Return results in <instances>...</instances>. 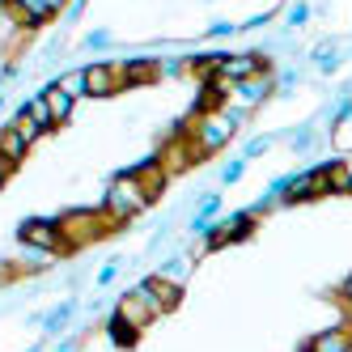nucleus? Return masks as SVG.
Returning <instances> with one entry per match:
<instances>
[{"mask_svg": "<svg viewBox=\"0 0 352 352\" xmlns=\"http://www.w3.org/2000/svg\"><path fill=\"white\" fill-rule=\"evenodd\" d=\"M234 132H238V115H230V111H199L195 119H191V128H187V136H191V144H195V153H199V162L204 157H212L217 148H225L234 140Z\"/></svg>", "mask_w": 352, "mask_h": 352, "instance_id": "obj_1", "label": "nucleus"}, {"mask_svg": "<svg viewBox=\"0 0 352 352\" xmlns=\"http://www.w3.org/2000/svg\"><path fill=\"white\" fill-rule=\"evenodd\" d=\"M153 199H148V191L140 187V179L128 170V174H119V179H111V187H107V217L115 221V225H128V221H136Z\"/></svg>", "mask_w": 352, "mask_h": 352, "instance_id": "obj_2", "label": "nucleus"}, {"mask_svg": "<svg viewBox=\"0 0 352 352\" xmlns=\"http://www.w3.org/2000/svg\"><path fill=\"white\" fill-rule=\"evenodd\" d=\"M115 230L119 225L107 212H94V208H72V212L60 217V234H64L68 255L81 250V246H89V242H98V238H107V234H115Z\"/></svg>", "mask_w": 352, "mask_h": 352, "instance_id": "obj_3", "label": "nucleus"}, {"mask_svg": "<svg viewBox=\"0 0 352 352\" xmlns=\"http://www.w3.org/2000/svg\"><path fill=\"white\" fill-rule=\"evenodd\" d=\"M17 238L21 246H30V250H47V255H68V246H64V234H60V221H21L17 225Z\"/></svg>", "mask_w": 352, "mask_h": 352, "instance_id": "obj_4", "label": "nucleus"}, {"mask_svg": "<svg viewBox=\"0 0 352 352\" xmlns=\"http://www.w3.org/2000/svg\"><path fill=\"white\" fill-rule=\"evenodd\" d=\"M276 191H285L280 199H289V204H301V199H318V195H327V191H331V179H327V166H318V170H310V174H297V179L280 183Z\"/></svg>", "mask_w": 352, "mask_h": 352, "instance_id": "obj_5", "label": "nucleus"}, {"mask_svg": "<svg viewBox=\"0 0 352 352\" xmlns=\"http://www.w3.org/2000/svg\"><path fill=\"white\" fill-rule=\"evenodd\" d=\"M259 72H263V56H255V52H242V56H221V60L212 64V77L230 81V85L250 81V77H259Z\"/></svg>", "mask_w": 352, "mask_h": 352, "instance_id": "obj_6", "label": "nucleus"}, {"mask_svg": "<svg viewBox=\"0 0 352 352\" xmlns=\"http://www.w3.org/2000/svg\"><path fill=\"white\" fill-rule=\"evenodd\" d=\"M115 318H123L128 327L144 331L148 322H157V306H153V301H148L140 289H132V293H123V297H119V306H115Z\"/></svg>", "mask_w": 352, "mask_h": 352, "instance_id": "obj_7", "label": "nucleus"}, {"mask_svg": "<svg viewBox=\"0 0 352 352\" xmlns=\"http://www.w3.org/2000/svg\"><path fill=\"white\" fill-rule=\"evenodd\" d=\"M136 289H140V293L157 306V314H170V310L183 301V285L166 280V276H148V280H144V285H136Z\"/></svg>", "mask_w": 352, "mask_h": 352, "instance_id": "obj_8", "label": "nucleus"}, {"mask_svg": "<svg viewBox=\"0 0 352 352\" xmlns=\"http://www.w3.org/2000/svg\"><path fill=\"white\" fill-rule=\"evenodd\" d=\"M157 162H162V170H166V174H183L191 162H199V153H195L191 136L183 132V136H174V140L162 148V157H157Z\"/></svg>", "mask_w": 352, "mask_h": 352, "instance_id": "obj_9", "label": "nucleus"}, {"mask_svg": "<svg viewBox=\"0 0 352 352\" xmlns=\"http://www.w3.org/2000/svg\"><path fill=\"white\" fill-rule=\"evenodd\" d=\"M85 81H89V98H111V94L123 89L119 64H89L85 68Z\"/></svg>", "mask_w": 352, "mask_h": 352, "instance_id": "obj_10", "label": "nucleus"}, {"mask_svg": "<svg viewBox=\"0 0 352 352\" xmlns=\"http://www.w3.org/2000/svg\"><path fill=\"white\" fill-rule=\"evenodd\" d=\"M250 225H255V212H238V217H230V221H221L217 230L208 234V250H221V246H230V242L246 238Z\"/></svg>", "mask_w": 352, "mask_h": 352, "instance_id": "obj_11", "label": "nucleus"}, {"mask_svg": "<svg viewBox=\"0 0 352 352\" xmlns=\"http://www.w3.org/2000/svg\"><path fill=\"white\" fill-rule=\"evenodd\" d=\"M43 102H47V111H52L56 128H64V123L72 119V107H77V98H72V94H64L60 85H47V89H43Z\"/></svg>", "mask_w": 352, "mask_h": 352, "instance_id": "obj_12", "label": "nucleus"}, {"mask_svg": "<svg viewBox=\"0 0 352 352\" xmlns=\"http://www.w3.org/2000/svg\"><path fill=\"white\" fill-rule=\"evenodd\" d=\"M306 348L310 352H352V331L348 327H331V331H318Z\"/></svg>", "mask_w": 352, "mask_h": 352, "instance_id": "obj_13", "label": "nucleus"}, {"mask_svg": "<svg viewBox=\"0 0 352 352\" xmlns=\"http://www.w3.org/2000/svg\"><path fill=\"white\" fill-rule=\"evenodd\" d=\"M132 174L140 179V187L148 191V199H157V195L166 191V179H170V174L162 170V162H157V157H153V162H144V166H136Z\"/></svg>", "mask_w": 352, "mask_h": 352, "instance_id": "obj_14", "label": "nucleus"}, {"mask_svg": "<svg viewBox=\"0 0 352 352\" xmlns=\"http://www.w3.org/2000/svg\"><path fill=\"white\" fill-rule=\"evenodd\" d=\"M13 13L21 17V26H43L47 17H56L47 0H13Z\"/></svg>", "mask_w": 352, "mask_h": 352, "instance_id": "obj_15", "label": "nucleus"}, {"mask_svg": "<svg viewBox=\"0 0 352 352\" xmlns=\"http://www.w3.org/2000/svg\"><path fill=\"white\" fill-rule=\"evenodd\" d=\"M26 153H30V144L21 140L13 128H5V132H0V157H5L9 166H21V162H26Z\"/></svg>", "mask_w": 352, "mask_h": 352, "instance_id": "obj_16", "label": "nucleus"}, {"mask_svg": "<svg viewBox=\"0 0 352 352\" xmlns=\"http://www.w3.org/2000/svg\"><path fill=\"white\" fill-rule=\"evenodd\" d=\"M119 77H123V85H144V81H153V77H157V64H148V60L119 64Z\"/></svg>", "mask_w": 352, "mask_h": 352, "instance_id": "obj_17", "label": "nucleus"}, {"mask_svg": "<svg viewBox=\"0 0 352 352\" xmlns=\"http://www.w3.org/2000/svg\"><path fill=\"white\" fill-rule=\"evenodd\" d=\"M234 89H238V98H242L246 107H255L259 98H267V89H272V85H267V77H250V81H238Z\"/></svg>", "mask_w": 352, "mask_h": 352, "instance_id": "obj_18", "label": "nucleus"}, {"mask_svg": "<svg viewBox=\"0 0 352 352\" xmlns=\"http://www.w3.org/2000/svg\"><path fill=\"white\" fill-rule=\"evenodd\" d=\"M21 111H26V115H30V119L38 123L43 132H52V128H56V119H52V111H47V102H43V94H34V98H30V102L21 107Z\"/></svg>", "mask_w": 352, "mask_h": 352, "instance_id": "obj_19", "label": "nucleus"}, {"mask_svg": "<svg viewBox=\"0 0 352 352\" xmlns=\"http://www.w3.org/2000/svg\"><path fill=\"white\" fill-rule=\"evenodd\" d=\"M64 94H72V98H89V81H85V68H77V72H64V77L56 81Z\"/></svg>", "mask_w": 352, "mask_h": 352, "instance_id": "obj_20", "label": "nucleus"}, {"mask_svg": "<svg viewBox=\"0 0 352 352\" xmlns=\"http://www.w3.org/2000/svg\"><path fill=\"white\" fill-rule=\"evenodd\" d=\"M9 128H13V132H17L21 140H26V144H34V140L43 136V128H38V123H34V119H30L26 111H17V115H13V123H9Z\"/></svg>", "mask_w": 352, "mask_h": 352, "instance_id": "obj_21", "label": "nucleus"}, {"mask_svg": "<svg viewBox=\"0 0 352 352\" xmlns=\"http://www.w3.org/2000/svg\"><path fill=\"white\" fill-rule=\"evenodd\" d=\"M107 331H111V340H115L119 348H132V344L140 340V331H136V327H128L123 318H111V322H107Z\"/></svg>", "mask_w": 352, "mask_h": 352, "instance_id": "obj_22", "label": "nucleus"}, {"mask_svg": "<svg viewBox=\"0 0 352 352\" xmlns=\"http://www.w3.org/2000/svg\"><path fill=\"white\" fill-rule=\"evenodd\" d=\"M242 170H246V162H230V166H225V183H238Z\"/></svg>", "mask_w": 352, "mask_h": 352, "instance_id": "obj_23", "label": "nucleus"}, {"mask_svg": "<svg viewBox=\"0 0 352 352\" xmlns=\"http://www.w3.org/2000/svg\"><path fill=\"white\" fill-rule=\"evenodd\" d=\"M306 17H310V9H306V5H293V9H289V21H293V26H301Z\"/></svg>", "mask_w": 352, "mask_h": 352, "instance_id": "obj_24", "label": "nucleus"}, {"mask_svg": "<svg viewBox=\"0 0 352 352\" xmlns=\"http://www.w3.org/2000/svg\"><path fill=\"white\" fill-rule=\"evenodd\" d=\"M340 301H344V306H352V276H348V280L340 285Z\"/></svg>", "mask_w": 352, "mask_h": 352, "instance_id": "obj_25", "label": "nucleus"}, {"mask_svg": "<svg viewBox=\"0 0 352 352\" xmlns=\"http://www.w3.org/2000/svg\"><path fill=\"white\" fill-rule=\"evenodd\" d=\"M13 170H17V166H9L5 157H0V187H5V183H9V174H13Z\"/></svg>", "mask_w": 352, "mask_h": 352, "instance_id": "obj_26", "label": "nucleus"}, {"mask_svg": "<svg viewBox=\"0 0 352 352\" xmlns=\"http://www.w3.org/2000/svg\"><path fill=\"white\" fill-rule=\"evenodd\" d=\"M344 327L352 331V306H344Z\"/></svg>", "mask_w": 352, "mask_h": 352, "instance_id": "obj_27", "label": "nucleus"}, {"mask_svg": "<svg viewBox=\"0 0 352 352\" xmlns=\"http://www.w3.org/2000/svg\"><path fill=\"white\" fill-rule=\"evenodd\" d=\"M47 5H52V13H60V9L68 5V0H47Z\"/></svg>", "mask_w": 352, "mask_h": 352, "instance_id": "obj_28", "label": "nucleus"}, {"mask_svg": "<svg viewBox=\"0 0 352 352\" xmlns=\"http://www.w3.org/2000/svg\"><path fill=\"white\" fill-rule=\"evenodd\" d=\"M5 9H13V0H0V13H5Z\"/></svg>", "mask_w": 352, "mask_h": 352, "instance_id": "obj_29", "label": "nucleus"}, {"mask_svg": "<svg viewBox=\"0 0 352 352\" xmlns=\"http://www.w3.org/2000/svg\"><path fill=\"white\" fill-rule=\"evenodd\" d=\"M301 352H310V348H301Z\"/></svg>", "mask_w": 352, "mask_h": 352, "instance_id": "obj_30", "label": "nucleus"}, {"mask_svg": "<svg viewBox=\"0 0 352 352\" xmlns=\"http://www.w3.org/2000/svg\"><path fill=\"white\" fill-rule=\"evenodd\" d=\"M0 280H5V276H0Z\"/></svg>", "mask_w": 352, "mask_h": 352, "instance_id": "obj_31", "label": "nucleus"}]
</instances>
